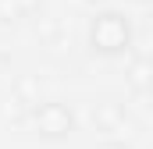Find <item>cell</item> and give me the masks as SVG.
I'll list each match as a JSON object with an SVG mask.
<instances>
[{
	"mask_svg": "<svg viewBox=\"0 0 153 149\" xmlns=\"http://www.w3.org/2000/svg\"><path fill=\"white\" fill-rule=\"evenodd\" d=\"M132 46V25L121 11H100L89 21V50L100 57H121Z\"/></svg>",
	"mask_w": 153,
	"mask_h": 149,
	"instance_id": "obj_1",
	"label": "cell"
},
{
	"mask_svg": "<svg viewBox=\"0 0 153 149\" xmlns=\"http://www.w3.org/2000/svg\"><path fill=\"white\" fill-rule=\"evenodd\" d=\"M103 149H125V146H103Z\"/></svg>",
	"mask_w": 153,
	"mask_h": 149,
	"instance_id": "obj_5",
	"label": "cell"
},
{
	"mask_svg": "<svg viewBox=\"0 0 153 149\" xmlns=\"http://www.w3.org/2000/svg\"><path fill=\"white\" fill-rule=\"evenodd\" d=\"M32 124H36V131L43 139L61 142V139H68V135L75 131V114L68 110L64 103H57V100H46V103H36Z\"/></svg>",
	"mask_w": 153,
	"mask_h": 149,
	"instance_id": "obj_2",
	"label": "cell"
},
{
	"mask_svg": "<svg viewBox=\"0 0 153 149\" xmlns=\"http://www.w3.org/2000/svg\"><path fill=\"white\" fill-rule=\"evenodd\" d=\"M125 82H128L132 92H150V89H153V60H150V57L132 60L128 71H125Z\"/></svg>",
	"mask_w": 153,
	"mask_h": 149,
	"instance_id": "obj_3",
	"label": "cell"
},
{
	"mask_svg": "<svg viewBox=\"0 0 153 149\" xmlns=\"http://www.w3.org/2000/svg\"><path fill=\"white\" fill-rule=\"evenodd\" d=\"M93 121H96V128H100V131H117V128L125 124V110H121L117 103H96Z\"/></svg>",
	"mask_w": 153,
	"mask_h": 149,
	"instance_id": "obj_4",
	"label": "cell"
}]
</instances>
